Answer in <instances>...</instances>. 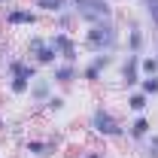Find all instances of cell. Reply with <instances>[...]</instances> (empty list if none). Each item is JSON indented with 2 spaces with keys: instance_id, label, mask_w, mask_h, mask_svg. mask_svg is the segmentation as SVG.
Here are the masks:
<instances>
[{
  "instance_id": "8fae6325",
  "label": "cell",
  "mask_w": 158,
  "mask_h": 158,
  "mask_svg": "<svg viewBox=\"0 0 158 158\" xmlns=\"http://www.w3.org/2000/svg\"><path fill=\"white\" fill-rule=\"evenodd\" d=\"M55 94V82L49 79V73H40L34 82H31V88H27V100L37 106V110H43V103Z\"/></svg>"
},
{
  "instance_id": "7402d4cb",
  "label": "cell",
  "mask_w": 158,
  "mask_h": 158,
  "mask_svg": "<svg viewBox=\"0 0 158 158\" xmlns=\"http://www.w3.org/2000/svg\"><path fill=\"white\" fill-rule=\"evenodd\" d=\"M140 73H143V76H158V55L155 52H152V55L146 52V55L140 58Z\"/></svg>"
},
{
  "instance_id": "9a60e30c",
  "label": "cell",
  "mask_w": 158,
  "mask_h": 158,
  "mask_svg": "<svg viewBox=\"0 0 158 158\" xmlns=\"http://www.w3.org/2000/svg\"><path fill=\"white\" fill-rule=\"evenodd\" d=\"M103 76H106V73H103L91 58H85L82 64H79V82H85V85H100Z\"/></svg>"
},
{
  "instance_id": "ac0fdd59",
  "label": "cell",
  "mask_w": 158,
  "mask_h": 158,
  "mask_svg": "<svg viewBox=\"0 0 158 158\" xmlns=\"http://www.w3.org/2000/svg\"><path fill=\"white\" fill-rule=\"evenodd\" d=\"M3 88H6V94H12V98H27L31 79H21V76H3Z\"/></svg>"
},
{
  "instance_id": "52a82bcc",
  "label": "cell",
  "mask_w": 158,
  "mask_h": 158,
  "mask_svg": "<svg viewBox=\"0 0 158 158\" xmlns=\"http://www.w3.org/2000/svg\"><path fill=\"white\" fill-rule=\"evenodd\" d=\"M140 58L143 55H134V52H125V55H118V88L122 91H134L140 85V79H143V73H140Z\"/></svg>"
},
{
  "instance_id": "44dd1931",
  "label": "cell",
  "mask_w": 158,
  "mask_h": 158,
  "mask_svg": "<svg viewBox=\"0 0 158 158\" xmlns=\"http://www.w3.org/2000/svg\"><path fill=\"white\" fill-rule=\"evenodd\" d=\"M140 155L143 158H158V131H152L149 137L140 143Z\"/></svg>"
},
{
  "instance_id": "f1b7e54d",
  "label": "cell",
  "mask_w": 158,
  "mask_h": 158,
  "mask_svg": "<svg viewBox=\"0 0 158 158\" xmlns=\"http://www.w3.org/2000/svg\"><path fill=\"white\" fill-rule=\"evenodd\" d=\"M64 158H76V155H64ZM79 158H82V155H79Z\"/></svg>"
},
{
  "instance_id": "603a6c76",
  "label": "cell",
  "mask_w": 158,
  "mask_h": 158,
  "mask_svg": "<svg viewBox=\"0 0 158 158\" xmlns=\"http://www.w3.org/2000/svg\"><path fill=\"white\" fill-rule=\"evenodd\" d=\"M137 88L143 91V94H149V98L155 100V98H158V76H143Z\"/></svg>"
},
{
  "instance_id": "f546056e",
  "label": "cell",
  "mask_w": 158,
  "mask_h": 158,
  "mask_svg": "<svg viewBox=\"0 0 158 158\" xmlns=\"http://www.w3.org/2000/svg\"><path fill=\"white\" fill-rule=\"evenodd\" d=\"M155 49H158V37H155Z\"/></svg>"
},
{
  "instance_id": "8992f818",
  "label": "cell",
  "mask_w": 158,
  "mask_h": 158,
  "mask_svg": "<svg viewBox=\"0 0 158 158\" xmlns=\"http://www.w3.org/2000/svg\"><path fill=\"white\" fill-rule=\"evenodd\" d=\"M122 31H125L122 49L125 52H134V55H146V49H149V27L143 24V19L131 15L128 21H122Z\"/></svg>"
},
{
  "instance_id": "83f0119b",
  "label": "cell",
  "mask_w": 158,
  "mask_h": 158,
  "mask_svg": "<svg viewBox=\"0 0 158 158\" xmlns=\"http://www.w3.org/2000/svg\"><path fill=\"white\" fill-rule=\"evenodd\" d=\"M6 131H9V122H6V118L0 116V134H6Z\"/></svg>"
},
{
  "instance_id": "9c48e42d",
  "label": "cell",
  "mask_w": 158,
  "mask_h": 158,
  "mask_svg": "<svg viewBox=\"0 0 158 158\" xmlns=\"http://www.w3.org/2000/svg\"><path fill=\"white\" fill-rule=\"evenodd\" d=\"M152 131H155V125H152L149 113H143V116H131L128 122H125V140L134 143V146H140Z\"/></svg>"
},
{
  "instance_id": "d6986e66",
  "label": "cell",
  "mask_w": 158,
  "mask_h": 158,
  "mask_svg": "<svg viewBox=\"0 0 158 158\" xmlns=\"http://www.w3.org/2000/svg\"><path fill=\"white\" fill-rule=\"evenodd\" d=\"M64 110H67V94H64V91H55L52 98L43 103V113H46V116H61Z\"/></svg>"
},
{
  "instance_id": "d4e9b609",
  "label": "cell",
  "mask_w": 158,
  "mask_h": 158,
  "mask_svg": "<svg viewBox=\"0 0 158 158\" xmlns=\"http://www.w3.org/2000/svg\"><path fill=\"white\" fill-rule=\"evenodd\" d=\"M82 158H110V152L100 149V146H85L82 149Z\"/></svg>"
},
{
  "instance_id": "4fadbf2b",
  "label": "cell",
  "mask_w": 158,
  "mask_h": 158,
  "mask_svg": "<svg viewBox=\"0 0 158 158\" xmlns=\"http://www.w3.org/2000/svg\"><path fill=\"white\" fill-rule=\"evenodd\" d=\"M149 106H152V98L143 94L140 88L125 91V110H128V116H143V113H149Z\"/></svg>"
},
{
  "instance_id": "4316f807",
  "label": "cell",
  "mask_w": 158,
  "mask_h": 158,
  "mask_svg": "<svg viewBox=\"0 0 158 158\" xmlns=\"http://www.w3.org/2000/svg\"><path fill=\"white\" fill-rule=\"evenodd\" d=\"M12 3H19V0H0V12H3V9H9Z\"/></svg>"
},
{
  "instance_id": "6da1fadb",
  "label": "cell",
  "mask_w": 158,
  "mask_h": 158,
  "mask_svg": "<svg viewBox=\"0 0 158 158\" xmlns=\"http://www.w3.org/2000/svg\"><path fill=\"white\" fill-rule=\"evenodd\" d=\"M122 21L118 19H110V21H98L91 27H82L79 34V43H82V52L85 55H100V52H116L122 49Z\"/></svg>"
},
{
  "instance_id": "cb8c5ba5",
  "label": "cell",
  "mask_w": 158,
  "mask_h": 158,
  "mask_svg": "<svg viewBox=\"0 0 158 158\" xmlns=\"http://www.w3.org/2000/svg\"><path fill=\"white\" fill-rule=\"evenodd\" d=\"M12 58H15L12 46H9V43H0V70H3V67H6V64H9Z\"/></svg>"
},
{
  "instance_id": "4dcf8cb0",
  "label": "cell",
  "mask_w": 158,
  "mask_h": 158,
  "mask_svg": "<svg viewBox=\"0 0 158 158\" xmlns=\"http://www.w3.org/2000/svg\"><path fill=\"white\" fill-rule=\"evenodd\" d=\"M155 55H158V49H155Z\"/></svg>"
},
{
  "instance_id": "484cf974",
  "label": "cell",
  "mask_w": 158,
  "mask_h": 158,
  "mask_svg": "<svg viewBox=\"0 0 158 158\" xmlns=\"http://www.w3.org/2000/svg\"><path fill=\"white\" fill-rule=\"evenodd\" d=\"M12 137H15V140H24V125H12Z\"/></svg>"
},
{
  "instance_id": "5b68a950",
  "label": "cell",
  "mask_w": 158,
  "mask_h": 158,
  "mask_svg": "<svg viewBox=\"0 0 158 158\" xmlns=\"http://www.w3.org/2000/svg\"><path fill=\"white\" fill-rule=\"evenodd\" d=\"M0 21L9 27V31H31V27H37L40 21H43V15H40L34 6H27V3H12L9 9H3L0 12Z\"/></svg>"
},
{
  "instance_id": "ffe728a7",
  "label": "cell",
  "mask_w": 158,
  "mask_h": 158,
  "mask_svg": "<svg viewBox=\"0 0 158 158\" xmlns=\"http://www.w3.org/2000/svg\"><path fill=\"white\" fill-rule=\"evenodd\" d=\"M46 43H49V34H37V31H31V37L24 40V58H31L34 52H40Z\"/></svg>"
},
{
  "instance_id": "5bb4252c",
  "label": "cell",
  "mask_w": 158,
  "mask_h": 158,
  "mask_svg": "<svg viewBox=\"0 0 158 158\" xmlns=\"http://www.w3.org/2000/svg\"><path fill=\"white\" fill-rule=\"evenodd\" d=\"M27 6H34L43 19H46V15L52 19V15H58L64 9H70V0H27Z\"/></svg>"
},
{
  "instance_id": "3957f363",
  "label": "cell",
  "mask_w": 158,
  "mask_h": 158,
  "mask_svg": "<svg viewBox=\"0 0 158 158\" xmlns=\"http://www.w3.org/2000/svg\"><path fill=\"white\" fill-rule=\"evenodd\" d=\"M70 9H73V15L82 27L118 19V3H113V0H70Z\"/></svg>"
},
{
  "instance_id": "7a4b0ae2",
  "label": "cell",
  "mask_w": 158,
  "mask_h": 158,
  "mask_svg": "<svg viewBox=\"0 0 158 158\" xmlns=\"http://www.w3.org/2000/svg\"><path fill=\"white\" fill-rule=\"evenodd\" d=\"M85 128H88L91 137L103 140V143H122V140H125V118L118 116L113 106H106L103 100L88 110Z\"/></svg>"
},
{
  "instance_id": "277c9868",
  "label": "cell",
  "mask_w": 158,
  "mask_h": 158,
  "mask_svg": "<svg viewBox=\"0 0 158 158\" xmlns=\"http://www.w3.org/2000/svg\"><path fill=\"white\" fill-rule=\"evenodd\" d=\"M49 46L58 52V61H67V64H82L85 61V52H82V43H79L76 34L52 31L49 34Z\"/></svg>"
},
{
  "instance_id": "e0dca14e",
  "label": "cell",
  "mask_w": 158,
  "mask_h": 158,
  "mask_svg": "<svg viewBox=\"0 0 158 158\" xmlns=\"http://www.w3.org/2000/svg\"><path fill=\"white\" fill-rule=\"evenodd\" d=\"M79 21L76 15H73V9H64V12H58V15H52V31H67V34H76Z\"/></svg>"
},
{
  "instance_id": "ba28073f",
  "label": "cell",
  "mask_w": 158,
  "mask_h": 158,
  "mask_svg": "<svg viewBox=\"0 0 158 158\" xmlns=\"http://www.w3.org/2000/svg\"><path fill=\"white\" fill-rule=\"evenodd\" d=\"M49 79L55 82V88H58V91H64V94H67V91H70V88H73V85L79 82V64H67V61H58V64L49 70Z\"/></svg>"
},
{
  "instance_id": "30bf717a",
  "label": "cell",
  "mask_w": 158,
  "mask_h": 158,
  "mask_svg": "<svg viewBox=\"0 0 158 158\" xmlns=\"http://www.w3.org/2000/svg\"><path fill=\"white\" fill-rule=\"evenodd\" d=\"M58 149H61L58 143H52L49 137H37V134H31V137L21 140V152L27 158H55Z\"/></svg>"
},
{
  "instance_id": "2e32d148",
  "label": "cell",
  "mask_w": 158,
  "mask_h": 158,
  "mask_svg": "<svg viewBox=\"0 0 158 158\" xmlns=\"http://www.w3.org/2000/svg\"><path fill=\"white\" fill-rule=\"evenodd\" d=\"M131 3H137L140 15H143V24L149 31H158V0H131Z\"/></svg>"
},
{
  "instance_id": "7c38bea8",
  "label": "cell",
  "mask_w": 158,
  "mask_h": 158,
  "mask_svg": "<svg viewBox=\"0 0 158 158\" xmlns=\"http://www.w3.org/2000/svg\"><path fill=\"white\" fill-rule=\"evenodd\" d=\"M40 73H43V70H40L31 58H24V55H15V58L3 67V76H21V79H31V82H34Z\"/></svg>"
}]
</instances>
